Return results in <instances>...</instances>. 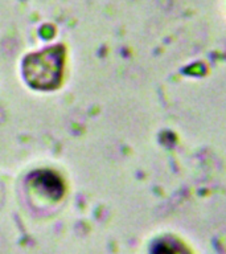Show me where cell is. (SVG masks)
Returning a JSON list of instances; mask_svg holds the SVG:
<instances>
[{
	"label": "cell",
	"instance_id": "2",
	"mask_svg": "<svg viewBox=\"0 0 226 254\" xmlns=\"http://www.w3.org/2000/svg\"><path fill=\"white\" fill-rule=\"evenodd\" d=\"M31 184L37 192L53 200L62 197L65 187L58 175L52 171H37L31 176Z\"/></svg>",
	"mask_w": 226,
	"mask_h": 254
},
{
	"label": "cell",
	"instance_id": "1",
	"mask_svg": "<svg viewBox=\"0 0 226 254\" xmlns=\"http://www.w3.org/2000/svg\"><path fill=\"white\" fill-rule=\"evenodd\" d=\"M63 52V48L57 45L27 56L23 64V73L27 82L40 90L58 87L62 81Z\"/></svg>",
	"mask_w": 226,
	"mask_h": 254
}]
</instances>
